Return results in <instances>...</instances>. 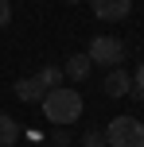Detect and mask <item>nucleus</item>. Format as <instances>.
Returning a JSON list of instances; mask_svg holds the SVG:
<instances>
[{"mask_svg":"<svg viewBox=\"0 0 144 147\" xmlns=\"http://www.w3.org/2000/svg\"><path fill=\"white\" fill-rule=\"evenodd\" d=\"M39 105H43L47 124H55V128H70L74 120H82V93H78L74 85H55V89H47Z\"/></svg>","mask_w":144,"mask_h":147,"instance_id":"nucleus-1","label":"nucleus"},{"mask_svg":"<svg viewBox=\"0 0 144 147\" xmlns=\"http://www.w3.org/2000/svg\"><path fill=\"white\" fill-rule=\"evenodd\" d=\"M105 147H144V124L136 116H113L105 128Z\"/></svg>","mask_w":144,"mask_h":147,"instance_id":"nucleus-2","label":"nucleus"},{"mask_svg":"<svg viewBox=\"0 0 144 147\" xmlns=\"http://www.w3.org/2000/svg\"><path fill=\"white\" fill-rule=\"evenodd\" d=\"M86 58H90L93 66H109V70H113V66L125 62V43L113 39V35H98L90 43V51H86Z\"/></svg>","mask_w":144,"mask_h":147,"instance_id":"nucleus-3","label":"nucleus"},{"mask_svg":"<svg viewBox=\"0 0 144 147\" xmlns=\"http://www.w3.org/2000/svg\"><path fill=\"white\" fill-rule=\"evenodd\" d=\"M129 8H132V0H93V12H98V20H105V23L125 20Z\"/></svg>","mask_w":144,"mask_h":147,"instance_id":"nucleus-4","label":"nucleus"},{"mask_svg":"<svg viewBox=\"0 0 144 147\" xmlns=\"http://www.w3.org/2000/svg\"><path fill=\"white\" fill-rule=\"evenodd\" d=\"M101 89H105V97H125V93L132 89V78H129L121 66H113V70L105 74V81H101Z\"/></svg>","mask_w":144,"mask_h":147,"instance_id":"nucleus-5","label":"nucleus"},{"mask_svg":"<svg viewBox=\"0 0 144 147\" xmlns=\"http://www.w3.org/2000/svg\"><path fill=\"white\" fill-rule=\"evenodd\" d=\"M12 89H16V97H20V101H27V105H39V101H43V93H47V89L39 85V78H20Z\"/></svg>","mask_w":144,"mask_h":147,"instance_id":"nucleus-6","label":"nucleus"},{"mask_svg":"<svg viewBox=\"0 0 144 147\" xmlns=\"http://www.w3.org/2000/svg\"><path fill=\"white\" fill-rule=\"evenodd\" d=\"M90 70H93V62L86 58V54H70L66 66H62V78H70V81H86V78H90Z\"/></svg>","mask_w":144,"mask_h":147,"instance_id":"nucleus-7","label":"nucleus"},{"mask_svg":"<svg viewBox=\"0 0 144 147\" xmlns=\"http://www.w3.org/2000/svg\"><path fill=\"white\" fill-rule=\"evenodd\" d=\"M16 140H20V124H16V116L0 112V147H12Z\"/></svg>","mask_w":144,"mask_h":147,"instance_id":"nucleus-8","label":"nucleus"},{"mask_svg":"<svg viewBox=\"0 0 144 147\" xmlns=\"http://www.w3.org/2000/svg\"><path fill=\"white\" fill-rule=\"evenodd\" d=\"M35 78H39V85H43V89H55V85L62 81V66H43Z\"/></svg>","mask_w":144,"mask_h":147,"instance_id":"nucleus-9","label":"nucleus"},{"mask_svg":"<svg viewBox=\"0 0 144 147\" xmlns=\"http://www.w3.org/2000/svg\"><path fill=\"white\" fill-rule=\"evenodd\" d=\"M82 147H105V132L101 128H86L82 132Z\"/></svg>","mask_w":144,"mask_h":147,"instance_id":"nucleus-10","label":"nucleus"},{"mask_svg":"<svg viewBox=\"0 0 144 147\" xmlns=\"http://www.w3.org/2000/svg\"><path fill=\"white\" fill-rule=\"evenodd\" d=\"M70 143V128H51V147H66Z\"/></svg>","mask_w":144,"mask_h":147,"instance_id":"nucleus-11","label":"nucleus"},{"mask_svg":"<svg viewBox=\"0 0 144 147\" xmlns=\"http://www.w3.org/2000/svg\"><path fill=\"white\" fill-rule=\"evenodd\" d=\"M8 20H12V0H0V27H8Z\"/></svg>","mask_w":144,"mask_h":147,"instance_id":"nucleus-12","label":"nucleus"},{"mask_svg":"<svg viewBox=\"0 0 144 147\" xmlns=\"http://www.w3.org/2000/svg\"><path fill=\"white\" fill-rule=\"evenodd\" d=\"M132 85H140V89H144V62L136 66V74H132Z\"/></svg>","mask_w":144,"mask_h":147,"instance_id":"nucleus-13","label":"nucleus"},{"mask_svg":"<svg viewBox=\"0 0 144 147\" xmlns=\"http://www.w3.org/2000/svg\"><path fill=\"white\" fill-rule=\"evenodd\" d=\"M66 4H82V0H66Z\"/></svg>","mask_w":144,"mask_h":147,"instance_id":"nucleus-14","label":"nucleus"}]
</instances>
